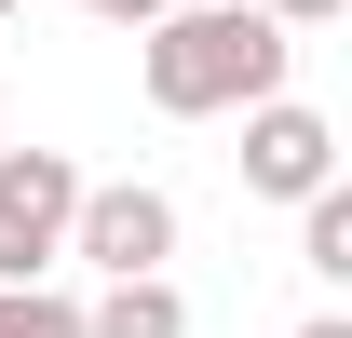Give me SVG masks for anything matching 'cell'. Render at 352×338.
I'll list each match as a JSON object with an SVG mask.
<instances>
[{"instance_id":"obj_4","label":"cell","mask_w":352,"mask_h":338,"mask_svg":"<svg viewBox=\"0 0 352 338\" xmlns=\"http://www.w3.org/2000/svg\"><path fill=\"white\" fill-rule=\"evenodd\" d=\"M244 190H258V203H311V190H339V122L298 109V95H258V109H244Z\"/></svg>"},{"instance_id":"obj_8","label":"cell","mask_w":352,"mask_h":338,"mask_svg":"<svg viewBox=\"0 0 352 338\" xmlns=\"http://www.w3.org/2000/svg\"><path fill=\"white\" fill-rule=\"evenodd\" d=\"M244 14H271V27H285V41H298V27H339L352 0H244Z\"/></svg>"},{"instance_id":"obj_3","label":"cell","mask_w":352,"mask_h":338,"mask_svg":"<svg viewBox=\"0 0 352 338\" xmlns=\"http://www.w3.org/2000/svg\"><path fill=\"white\" fill-rule=\"evenodd\" d=\"M68 257H82L95 284H149L176 257V203L149 176H109V190H82V216H68Z\"/></svg>"},{"instance_id":"obj_5","label":"cell","mask_w":352,"mask_h":338,"mask_svg":"<svg viewBox=\"0 0 352 338\" xmlns=\"http://www.w3.org/2000/svg\"><path fill=\"white\" fill-rule=\"evenodd\" d=\"M82 338H190V297L149 271V284H109V297H82Z\"/></svg>"},{"instance_id":"obj_10","label":"cell","mask_w":352,"mask_h":338,"mask_svg":"<svg viewBox=\"0 0 352 338\" xmlns=\"http://www.w3.org/2000/svg\"><path fill=\"white\" fill-rule=\"evenodd\" d=\"M298 338H352V325H339V311H311V325H298Z\"/></svg>"},{"instance_id":"obj_6","label":"cell","mask_w":352,"mask_h":338,"mask_svg":"<svg viewBox=\"0 0 352 338\" xmlns=\"http://www.w3.org/2000/svg\"><path fill=\"white\" fill-rule=\"evenodd\" d=\"M298 271L352 284V190H311V203H298Z\"/></svg>"},{"instance_id":"obj_7","label":"cell","mask_w":352,"mask_h":338,"mask_svg":"<svg viewBox=\"0 0 352 338\" xmlns=\"http://www.w3.org/2000/svg\"><path fill=\"white\" fill-rule=\"evenodd\" d=\"M0 338H82V297H54V284H0Z\"/></svg>"},{"instance_id":"obj_1","label":"cell","mask_w":352,"mask_h":338,"mask_svg":"<svg viewBox=\"0 0 352 338\" xmlns=\"http://www.w3.org/2000/svg\"><path fill=\"white\" fill-rule=\"evenodd\" d=\"M285 54L298 41L271 14H244V0H176L163 27H135V82H149L163 122H230V109L285 95Z\"/></svg>"},{"instance_id":"obj_11","label":"cell","mask_w":352,"mask_h":338,"mask_svg":"<svg viewBox=\"0 0 352 338\" xmlns=\"http://www.w3.org/2000/svg\"><path fill=\"white\" fill-rule=\"evenodd\" d=\"M0 14H14V0H0Z\"/></svg>"},{"instance_id":"obj_2","label":"cell","mask_w":352,"mask_h":338,"mask_svg":"<svg viewBox=\"0 0 352 338\" xmlns=\"http://www.w3.org/2000/svg\"><path fill=\"white\" fill-rule=\"evenodd\" d=\"M95 176L68 149H0V284H41L54 257H68V216H82Z\"/></svg>"},{"instance_id":"obj_9","label":"cell","mask_w":352,"mask_h":338,"mask_svg":"<svg viewBox=\"0 0 352 338\" xmlns=\"http://www.w3.org/2000/svg\"><path fill=\"white\" fill-rule=\"evenodd\" d=\"M82 14H95V27H163L176 0H82Z\"/></svg>"}]
</instances>
